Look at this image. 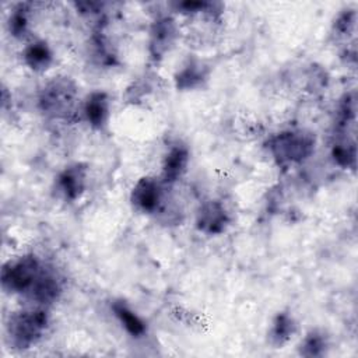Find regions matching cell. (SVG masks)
Instances as JSON below:
<instances>
[{"label": "cell", "mask_w": 358, "mask_h": 358, "mask_svg": "<svg viewBox=\"0 0 358 358\" xmlns=\"http://www.w3.org/2000/svg\"><path fill=\"white\" fill-rule=\"evenodd\" d=\"M73 91L66 83H55L43 90L41 103L43 110L60 112L63 108H69L71 102Z\"/></svg>", "instance_id": "obj_8"}, {"label": "cell", "mask_w": 358, "mask_h": 358, "mask_svg": "<svg viewBox=\"0 0 358 358\" xmlns=\"http://www.w3.org/2000/svg\"><path fill=\"white\" fill-rule=\"evenodd\" d=\"M199 66L190 64L187 66L185 70H182V73L179 74L178 80H179V85L180 87H194L197 81H200V78L203 77V74L200 71H197Z\"/></svg>", "instance_id": "obj_16"}, {"label": "cell", "mask_w": 358, "mask_h": 358, "mask_svg": "<svg viewBox=\"0 0 358 358\" xmlns=\"http://www.w3.org/2000/svg\"><path fill=\"white\" fill-rule=\"evenodd\" d=\"M46 327V312L42 309H29L11 315L7 324V331L14 347L28 348L43 336Z\"/></svg>", "instance_id": "obj_1"}, {"label": "cell", "mask_w": 358, "mask_h": 358, "mask_svg": "<svg viewBox=\"0 0 358 358\" xmlns=\"http://www.w3.org/2000/svg\"><path fill=\"white\" fill-rule=\"evenodd\" d=\"M326 347V343H324V338L316 333L313 334H309L303 344H302V354L303 355H309V357H315V355H320L323 352Z\"/></svg>", "instance_id": "obj_14"}, {"label": "cell", "mask_w": 358, "mask_h": 358, "mask_svg": "<svg viewBox=\"0 0 358 358\" xmlns=\"http://www.w3.org/2000/svg\"><path fill=\"white\" fill-rule=\"evenodd\" d=\"M24 60L32 70H45L52 62V52L45 42H34L25 48Z\"/></svg>", "instance_id": "obj_12"}, {"label": "cell", "mask_w": 358, "mask_h": 358, "mask_svg": "<svg viewBox=\"0 0 358 358\" xmlns=\"http://www.w3.org/2000/svg\"><path fill=\"white\" fill-rule=\"evenodd\" d=\"M27 25H28L27 11L24 8L14 11L13 15L10 17V31L13 32V35H15V36L22 35L27 29Z\"/></svg>", "instance_id": "obj_15"}, {"label": "cell", "mask_w": 358, "mask_h": 358, "mask_svg": "<svg viewBox=\"0 0 358 358\" xmlns=\"http://www.w3.org/2000/svg\"><path fill=\"white\" fill-rule=\"evenodd\" d=\"M292 333H294V320H292V317H289L285 313L278 315L275 317L274 323H273L271 333H270V337H271L273 343L281 345L282 343H285L291 337Z\"/></svg>", "instance_id": "obj_13"}, {"label": "cell", "mask_w": 358, "mask_h": 358, "mask_svg": "<svg viewBox=\"0 0 358 358\" xmlns=\"http://www.w3.org/2000/svg\"><path fill=\"white\" fill-rule=\"evenodd\" d=\"M42 266L35 256H22L14 262H8L1 271V282L4 289L10 292H28L38 275L42 271Z\"/></svg>", "instance_id": "obj_2"}, {"label": "cell", "mask_w": 358, "mask_h": 358, "mask_svg": "<svg viewBox=\"0 0 358 358\" xmlns=\"http://www.w3.org/2000/svg\"><path fill=\"white\" fill-rule=\"evenodd\" d=\"M113 313L122 323V326L133 336V337H140L145 333V323L123 302H115L113 306Z\"/></svg>", "instance_id": "obj_11"}, {"label": "cell", "mask_w": 358, "mask_h": 358, "mask_svg": "<svg viewBox=\"0 0 358 358\" xmlns=\"http://www.w3.org/2000/svg\"><path fill=\"white\" fill-rule=\"evenodd\" d=\"M176 36V25L171 18H162L157 21L151 31L150 49L154 57H161L172 45Z\"/></svg>", "instance_id": "obj_7"}, {"label": "cell", "mask_w": 358, "mask_h": 358, "mask_svg": "<svg viewBox=\"0 0 358 358\" xmlns=\"http://www.w3.org/2000/svg\"><path fill=\"white\" fill-rule=\"evenodd\" d=\"M271 151L280 162H299L306 158L313 148L310 137L302 133H281L271 141Z\"/></svg>", "instance_id": "obj_3"}, {"label": "cell", "mask_w": 358, "mask_h": 358, "mask_svg": "<svg viewBox=\"0 0 358 358\" xmlns=\"http://www.w3.org/2000/svg\"><path fill=\"white\" fill-rule=\"evenodd\" d=\"M84 115L92 127H102L109 115V101L103 92H92L84 105Z\"/></svg>", "instance_id": "obj_9"}, {"label": "cell", "mask_w": 358, "mask_h": 358, "mask_svg": "<svg viewBox=\"0 0 358 358\" xmlns=\"http://www.w3.org/2000/svg\"><path fill=\"white\" fill-rule=\"evenodd\" d=\"M189 162V151L183 145H175L164 158L162 180L164 183H173L186 171Z\"/></svg>", "instance_id": "obj_6"}, {"label": "cell", "mask_w": 358, "mask_h": 358, "mask_svg": "<svg viewBox=\"0 0 358 358\" xmlns=\"http://www.w3.org/2000/svg\"><path fill=\"white\" fill-rule=\"evenodd\" d=\"M85 186V171L78 165L66 168L59 176V189L66 199H77Z\"/></svg>", "instance_id": "obj_10"}, {"label": "cell", "mask_w": 358, "mask_h": 358, "mask_svg": "<svg viewBox=\"0 0 358 358\" xmlns=\"http://www.w3.org/2000/svg\"><path fill=\"white\" fill-rule=\"evenodd\" d=\"M162 201L161 183L152 178H141L131 190L133 206L143 213H155Z\"/></svg>", "instance_id": "obj_4"}, {"label": "cell", "mask_w": 358, "mask_h": 358, "mask_svg": "<svg viewBox=\"0 0 358 358\" xmlns=\"http://www.w3.org/2000/svg\"><path fill=\"white\" fill-rule=\"evenodd\" d=\"M228 224L227 213L218 201H208L200 207L197 214V227L207 234H220Z\"/></svg>", "instance_id": "obj_5"}]
</instances>
